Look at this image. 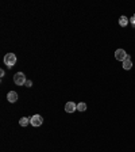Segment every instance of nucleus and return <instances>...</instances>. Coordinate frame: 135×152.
<instances>
[{
    "label": "nucleus",
    "mask_w": 135,
    "mask_h": 152,
    "mask_svg": "<svg viewBox=\"0 0 135 152\" xmlns=\"http://www.w3.org/2000/svg\"><path fill=\"white\" fill-rule=\"evenodd\" d=\"M7 99H8V102H11V103L16 102L18 101V92L16 91H10L8 94H7Z\"/></svg>",
    "instance_id": "6"
},
{
    "label": "nucleus",
    "mask_w": 135,
    "mask_h": 152,
    "mask_svg": "<svg viewBox=\"0 0 135 152\" xmlns=\"http://www.w3.org/2000/svg\"><path fill=\"white\" fill-rule=\"evenodd\" d=\"M65 110L68 113H73L74 110H77V105L74 103V102H68L66 105H65Z\"/></svg>",
    "instance_id": "5"
},
{
    "label": "nucleus",
    "mask_w": 135,
    "mask_h": 152,
    "mask_svg": "<svg viewBox=\"0 0 135 152\" xmlns=\"http://www.w3.org/2000/svg\"><path fill=\"white\" fill-rule=\"evenodd\" d=\"M28 122H30V118H27V117H23V118H20L19 124H20V126H27V125H28Z\"/></svg>",
    "instance_id": "9"
},
{
    "label": "nucleus",
    "mask_w": 135,
    "mask_h": 152,
    "mask_svg": "<svg viewBox=\"0 0 135 152\" xmlns=\"http://www.w3.org/2000/svg\"><path fill=\"white\" fill-rule=\"evenodd\" d=\"M26 86H27V87H31V86H33V81H31V80H27V81H26Z\"/></svg>",
    "instance_id": "12"
},
{
    "label": "nucleus",
    "mask_w": 135,
    "mask_h": 152,
    "mask_svg": "<svg viewBox=\"0 0 135 152\" xmlns=\"http://www.w3.org/2000/svg\"><path fill=\"white\" fill-rule=\"evenodd\" d=\"M128 54L126 53V50H123V49H118V50L115 52V58L119 61H124L126 58H127Z\"/></svg>",
    "instance_id": "4"
},
{
    "label": "nucleus",
    "mask_w": 135,
    "mask_h": 152,
    "mask_svg": "<svg viewBox=\"0 0 135 152\" xmlns=\"http://www.w3.org/2000/svg\"><path fill=\"white\" fill-rule=\"evenodd\" d=\"M14 81H15V84L16 86H23L26 84V76H24L23 72H18V73H15V76H14Z\"/></svg>",
    "instance_id": "2"
},
{
    "label": "nucleus",
    "mask_w": 135,
    "mask_h": 152,
    "mask_svg": "<svg viewBox=\"0 0 135 152\" xmlns=\"http://www.w3.org/2000/svg\"><path fill=\"white\" fill-rule=\"evenodd\" d=\"M123 68H124V69H131L132 68V61H131V58H130V56H127V58L123 61Z\"/></svg>",
    "instance_id": "7"
},
{
    "label": "nucleus",
    "mask_w": 135,
    "mask_h": 152,
    "mask_svg": "<svg viewBox=\"0 0 135 152\" xmlns=\"http://www.w3.org/2000/svg\"><path fill=\"white\" fill-rule=\"evenodd\" d=\"M4 64L8 68H12L14 65L16 64V56L14 53H7L6 56H4Z\"/></svg>",
    "instance_id": "1"
},
{
    "label": "nucleus",
    "mask_w": 135,
    "mask_h": 152,
    "mask_svg": "<svg viewBox=\"0 0 135 152\" xmlns=\"http://www.w3.org/2000/svg\"><path fill=\"white\" fill-rule=\"evenodd\" d=\"M130 23H131V24H132V26H134V27H135V15H134V17H132V18H131V19H130Z\"/></svg>",
    "instance_id": "11"
},
{
    "label": "nucleus",
    "mask_w": 135,
    "mask_h": 152,
    "mask_svg": "<svg viewBox=\"0 0 135 152\" xmlns=\"http://www.w3.org/2000/svg\"><path fill=\"white\" fill-rule=\"evenodd\" d=\"M42 122H43V118H42L39 114H35L30 118V124L33 126H41L42 125Z\"/></svg>",
    "instance_id": "3"
},
{
    "label": "nucleus",
    "mask_w": 135,
    "mask_h": 152,
    "mask_svg": "<svg viewBox=\"0 0 135 152\" xmlns=\"http://www.w3.org/2000/svg\"><path fill=\"white\" fill-rule=\"evenodd\" d=\"M130 22V20L127 19V17H120L119 18V24H120L122 27H124V26H127V23Z\"/></svg>",
    "instance_id": "8"
},
{
    "label": "nucleus",
    "mask_w": 135,
    "mask_h": 152,
    "mask_svg": "<svg viewBox=\"0 0 135 152\" xmlns=\"http://www.w3.org/2000/svg\"><path fill=\"white\" fill-rule=\"evenodd\" d=\"M77 110H80V112H85V110H87V105H85L84 102L78 103V105H77Z\"/></svg>",
    "instance_id": "10"
}]
</instances>
